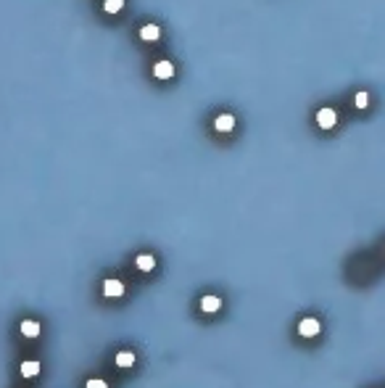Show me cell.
Masks as SVG:
<instances>
[{
    "instance_id": "1",
    "label": "cell",
    "mask_w": 385,
    "mask_h": 388,
    "mask_svg": "<svg viewBox=\"0 0 385 388\" xmlns=\"http://www.w3.org/2000/svg\"><path fill=\"white\" fill-rule=\"evenodd\" d=\"M319 330H322V325H319V320H314V317H306V320L298 322V333H301L303 338L319 335Z\"/></svg>"
},
{
    "instance_id": "2",
    "label": "cell",
    "mask_w": 385,
    "mask_h": 388,
    "mask_svg": "<svg viewBox=\"0 0 385 388\" xmlns=\"http://www.w3.org/2000/svg\"><path fill=\"white\" fill-rule=\"evenodd\" d=\"M335 122H338V116H335L333 109H319V111H317V124H319L322 129H333Z\"/></svg>"
},
{
    "instance_id": "3",
    "label": "cell",
    "mask_w": 385,
    "mask_h": 388,
    "mask_svg": "<svg viewBox=\"0 0 385 388\" xmlns=\"http://www.w3.org/2000/svg\"><path fill=\"white\" fill-rule=\"evenodd\" d=\"M153 74H156L158 79H172V77H174V64L164 58V61H158V64L153 66Z\"/></svg>"
},
{
    "instance_id": "4",
    "label": "cell",
    "mask_w": 385,
    "mask_h": 388,
    "mask_svg": "<svg viewBox=\"0 0 385 388\" xmlns=\"http://www.w3.org/2000/svg\"><path fill=\"white\" fill-rule=\"evenodd\" d=\"M214 127L219 129V132H232V129H235V116L232 114H219Z\"/></svg>"
},
{
    "instance_id": "5",
    "label": "cell",
    "mask_w": 385,
    "mask_h": 388,
    "mask_svg": "<svg viewBox=\"0 0 385 388\" xmlns=\"http://www.w3.org/2000/svg\"><path fill=\"white\" fill-rule=\"evenodd\" d=\"M140 37H143L145 42H153L161 37V27L158 24H145L143 29H140Z\"/></svg>"
},
{
    "instance_id": "6",
    "label": "cell",
    "mask_w": 385,
    "mask_h": 388,
    "mask_svg": "<svg viewBox=\"0 0 385 388\" xmlns=\"http://www.w3.org/2000/svg\"><path fill=\"white\" fill-rule=\"evenodd\" d=\"M103 293H106V296H122L124 283L122 280H106V283H103Z\"/></svg>"
},
{
    "instance_id": "7",
    "label": "cell",
    "mask_w": 385,
    "mask_h": 388,
    "mask_svg": "<svg viewBox=\"0 0 385 388\" xmlns=\"http://www.w3.org/2000/svg\"><path fill=\"white\" fill-rule=\"evenodd\" d=\"M21 335H27V338H37V335H40V322L24 320V322H21Z\"/></svg>"
},
{
    "instance_id": "8",
    "label": "cell",
    "mask_w": 385,
    "mask_h": 388,
    "mask_svg": "<svg viewBox=\"0 0 385 388\" xmlns=\"http://www.w3.org/2000/svg\"><path fill=\"white\" fill-rule=\"evenodd\" d=\"M201 307H203V312H216L222 307V299L219 296H203L201 299Z\"/></svg>"
},
{
    "instance_id": "9",
    "label": "cell",
    "mask_w": 385,
    "mask_h": 388,
    "mask_svg": "<svg viewBox=\"0 0 385 388\" xmlns=\"http://www.w3.org/2000/svg\"><path fill=\"white\" fill-rule=\"evenodd\" d=\"M137 267L143 269V272H150V269L156 267V259L150 256V254H140V256H137Z\"/></svg>"
},
{
    "instance_id": "10",
    "label": "cell",
    "mask_w": 385,
    "mask_h": 388,
    "mask_svg": "<svg viewBox=\"0 0 385 388\" xmlns=\"http://www.w3.org/2000/svg\"><path fill=\"white\" fill-rule=\"evenodd\" d=\"M40 372V362H34V359H29V362H24L21 364V375L24 378H34V375Z\"/></svg>"
},
{
    "instance_id": "11",
    "label": "cell",
    "mask_w": 385,
    "mask_h": 388,
    "mask_svg": "<svg viewBox=\"0 0 385 388\" xmlns=\"http://www.w3.org/2000/svg\"><path fill=\"white\" fill-rule=\"evenodd\" d=\"M116 364H119V367H132V364H135V354H132V351H119V354H116Z\"/></svg>"
},
{
    "instance_id": "12",
    "label": "cell",
    "mask_w": 385,
    "mask_h": 388,
    "mask_svg": "<svg viewBox=\"0 0 385 388\" xmlns=\"http://www.w3.org/2000/svg\"><path fill=\"white\" fill-rule=\"evenodd\" d=\"M122 8H124V0H106V3H103V11H106V14H119Z\"/></svg>"
},
{
    "instance_id": "13",
    "label": "cell",
    "mask_w": 385,
    "mask_h": 388,
    "mask_svg": "<svg viewBox=\"0 0 385 388\" xmlns=\"http://www.w3.org/2000/svg\"><path fill=\"white\" fill-rule=\"evenodd\" d=\"M354 103H356V109H367V106H369V95H367V92H356Z\"/></svg>"
},
{
    "instance_id": "14",
    "label": "cell",
    "mask_w": 385,
    "mask_h": 388,
    "mask_svg": "<svg viewBox=\"0 0 385 388\" xmlns=\"http://www.w3.org/2000/svg\"><path fill=\"white\" fill-rule=\"evenodd\" d=\"M87 388H108L106 380H87Z\"/></svg>"
}]
</instances>
